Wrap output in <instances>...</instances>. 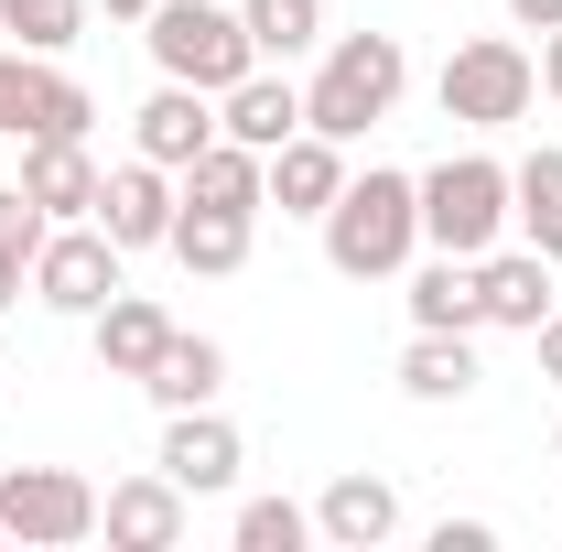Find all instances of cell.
<instances>
[{
	"label": "cell",
	"mask_w": 562,
	"mask_h": 552,
	"mask_svg": "<svg viewBox=\"0 0 562 552\" xmlns=\"http://www.w3.org/2000/svg\"><path fill=\"white\" fill-rule=\"evenodd\" d=\"M412 250H422V174H390V163L347 174V196L325 207V261L347 281H390L412 272Z\"/></svg>",
	"instance_id": "cell-1"
},
{
	"label": "cell",
	"mask_w": 562,
	"mask_h": 552,
	"mask_svg": "<svg viewBox=\"0 0 562 552\" xmlns=\"http://www.w3.org/2000/svg\"><path fill=\"white\" fill-rule=\"evenodd\" d=\"M401 87H412L401 33H336V44H325V66H314V87H303V131L368 141L390 109H401Z\"/></svg>",
	"instance_id": "cell-2"
},
{
	"label": "cell",
	"mask_w": 562,
	"mask_h": 552,
	"mask_svg": "<svg viewBox=\"0 0 562 552\" xmlns=\"http://www.w3.org/2000/svg\"><path fill=\"white\" fill-rule=\"evenodd\" d=\"M422 239L454 250V261H487L508 239V163L497 152H443L422 174Z\"/></svg>",
	"instance_id": "cell-3"
},
{
	"label": "cell",
	"mask_w": 562,
	"mask_h": 552,
	"mask_svg": "<svg viewBox=\"0 0 562 552\" xmlns=\"http://www.w3.org/2000/svg\"><path fill=\"white\" fill-rule=\"evenodd\" d=\"M140 22H151V33H140V44H151V66L184 76V87H206V98H227L238 76L260 66L249 22H238V11H216V0H151Z\"/></svg>",
	"instance_id": "cell-4"
},
{
	"label": "cell",
	"mask_w": 562,
	"mask_h": 552,
	"mask_svg": "<svg viewBox=\"0 0 562 552\" xmlns=\"http://www.w3.org/2000/svg\"><path fill=\"white\" fill-rule=\"evenodd\" d=\"M530 98H541V55L508 44V33H476V44L443 55V120H465V131H508V120H530Z\"/></svg>",
	"instance_id": "cell-5"
},
{
	"label": "cell",
	"mask_w": 562,
	"mask_h": 552,
	"mask_svg": "<svg viewBox=\"0 0 562 552\" xmlns=\"http://www.w3.org/2000/svg\"><path fill=\"white\" fill-rule=\"evenodd\" d=\"M98 531V487L76 466H0V542L22 552H76Z\"/></svg>",
	"instance_id": "cell-6"
},
{
	"label": "cell",
	"mask_w": 562,
	"mask_h": 552,
	"mask_svg": "<svg viewBox=\"0 0 562 552\" xmlns=\"http://www.w3.org/2000/svg\"><path fill=\"white\" fill-rule=\"evenodd\" d=\"M87 120H98V98L76 87L55 55H0V141H87Z\"/></svg>",
	"instance_id": "cell-7"
},
{
	"label": "cell",
	"mask_w": 562,
	"mask_h": 552,
	"mask_svg": "<svg viewBox=\"0 0 562 552\" xmlns=\"http://www.w3.org/2000/svg\"><path fill=\"white\" fill-rule=\"evenodd\" d=\"M120 239L98 228V217H66L44 250H33V303H55V314H98L109 292H120Z\"/></svg>",
	"instance_id": "cell-8"
},
{
	"label": "cell",
	"mask_w": 562,
	"mask_h": 552,
	"mask_svg": "<svg viewBox=\"0 0 562 552\" xmlns=\"http://www.w3.org/2000/svg\"><path fill=\"white\" fill-rule=\"evenodd\" d=\"M98 531H109L120 552H173L184 531H195V498L151 466V477H120L109 498H98Z\"/></svg>",
	"instance_id": "cell-9"
},
{
	"label": "cell",
	"mask_w": 562,
	"mask_h": 552,
	"mask_svg": "<svg viewBox=\"0 0 562 552\" xmlns=\"http://www.w3.org/2000/svg\"><path fill=\"white\" fill-rule=\"evenodd\" d=\"M131 131H140V163H162V174H184L195 152L216 141V98L206 87H184V76H162L151 98L131 109Z\"/></svg>",
	"instance_id": "cell-10"
},
{
	"label": "cell",
	"mask_w": 562,
	"mask_h": 552,
	"mask_svg": "<svg viewBox=\"0 0 562 552\" xmlns=\"http://www.w3.org/2000/svg\"><path fill=\"white\" fill-rule=\"evenodd\" d=\"M173 207H184V185H173L162 163H120V174L98 185V228H109L120 250H162V239H173Z\"/></svg>",
	"instance_id": "cell-11"
},
{
	"label": "cell",
	"mask_w": 562,
	"mask_h": 552,
	"mask_svg": "<svg viewBox=\"0 0 562 552\" xmlns=\"http://www.w3.org/2000/svg\"><path fill=\"white\" fill-rule=\"evenodd\" d=\"M151 466L184 487V498H216V487H238V422H216L206 401H195V412H173V422H162V455H151Z\"/></svg>",
	"instance_id": "cell-12"
},
{
	"label": "cell",
	"mask_w": 562,
	"mask_h": 552,
	"mask_svg": "<svg viewBox=\"0 0 562 552\" xmlns=\"http://www.w3.org/2000/svg\"><path fill=\"white\" fill-rule=\"evenodd\" d=\"M173 185H184V207H238V217H260V207H271V152H249V141L216 131Z\"/></svg>",
	"instance_id": "cell-13"
},
{
	"label": "cell",
	"mask_w": 562,
	"mask_h": 552,
	"mask_svg": "<svg viewBox=\"0 0 562 552\" xmlns=\"http://www.w3.org/2000/svg\"><path fill=\"white\" fill-rule=\"evenodd\" d=\"M347 196V141H325V131H292L271 152V207L281 217H325Z\"/></svg>",
	"instance_id": "cell-14"
},
{
	"label": "cell",
	"mask_w": 562,
	"mask_h": 552,
	"mask_svg": "<svg viewBox=\"0 0 562 552\" xmlns=\"http://www.w3.org/2000/svg\"><path fill=\"white\" fill-rule=\"evenodd\" d=\"M87 336H98V368H109V379H140V368L162 357V336H173V314H162L151 292H131V281H120V292L87 314Z\"/></svg>",
	"instance_id": "cell-15"
},
{
	"label": "cell",
	"mask_w": 562,
	"mask_h": 552,
	"mask_svg": "<svg viewBox=\"0 0 562 552\" xmlns=\"http://www.w3.org/2000/svg\"><path fill=\"white\" fill-rule=\"evenodd\" d=\"M216 131L249 141V152H281V141L303 131V87H292V76H271V66H249L227 98H216Z\"/></svg>",
	"instance_id": "cell-16"
},
{
	"label": "cell",
	"mask_w": 562,
	"mask_h": 552,
	"mask_svg": "<svg viewBox=\"0 0 562 552\" xmlns=\"http://www.w3.org/2000/svg\"><path fill=\"white\" fill-rule=\"evenodd\" d=\"M390 531H401V487L390 477H336L314 498V542H336V552H379Z\"/></svg>",
	"instance_id": "cell-17"
},
{
	"label": "cell",
	"mask_w": 562,
	"mask_h": 552,
	"mask_svg": "<svg viewBox=\"0 0 562 552\" xmlns=\"http://www.w3.org/2000/svg\"><path fill=\"white\" fill-rule=\"evenodd\" d=\"M98 185H109V174L87 163V141H22V196L55 217V228H66V217H98Z\"/></svg>",
	"instance_id": "cell-18"
},
{
	"label": "cell",
	"mask_w": 562,
	"mask_h": 552,
	"mask_svg": "<svg viewBox=\"0 0 562 552\" xmlns=\"http://www.w3.org/2000/svg\"><path fill=\"white\" fill-rule=\"evenodd\" d=\"M476 292H487V325H519V336H541V314H552V261L519 239V250H487L476 261Z\"/></svg>",
	"instance_id": "cell-19"
},
{
	"label": "cell",
	"mask_w": 562,
	"mask_h": 552,
	"mask_svg": "<svg viewBox=\"0 0 562 552\" xmlns=\"http://www.w3.org/2000/svg\"><path fill=\"white\" fill-rule=\"evenodd\" d=\"M412 325H422V336H476V325H487V292H476V261L432 250V261L412 272Z\"/></svg>",
	"instance_id": "cell-20"
},
{
	"label": "cell",
	"mask_w": 562,
	"mask_h": 552,
	"mask_svg": "<svg viewBox=\"0 0 562 552\" xmlns=\"http://www.w3.org/2000/svg\"><path fill=\"white\" fill-rule=\"evenodd\" d=\"M140 390H151L162 412H195V401H216V390H227V346H216V336H184V325H173V336H162V357L140 368Z\"/></svg>",
	"instance_id": "cell-21"
},
{
	"label": "cell",
	"mask_w": 562,
	"mask_h": 552,
	"mask_svg": "<svg viewBox=\"0 0 562 552\" xmlns=\"http://www.w3.org/2000/svg\"><path fill=\"white\" fill-rule=\"evenodd\" d=\"M508 228L562 272V152H552V141H541L530 163H508Z\"/></svg>",
	"instance_id": "cell-22"
},
{
	"label": "cell",
	"mask_w": 562,
	"mask_h": 552,
	"mask_svg": "<svg viewBox=\"0 0 562 552\" xmlns=\"http://www.w3.org/2000/svg\"><path fill=\"white\" fill-rule=\"evenodd\" d=\"M162 250H173V261H184V272H238V261H249V217L238 207H173V239H162Z\"/></svg>",
	"instance_id": "cell-23"
},
{
	"label": "cell",
	"mask_w": 562,
	"mask_h": 552,
	"mask_svg": "<svg viewBox=\"0 0 562 552\" xmlns=\"http://www.w3.org/2000/svg\"><path fill=\"white\" fill-rule=\"evenodd\" d=\"M401 390H412V401H465V390H476V336H422V325H412V346H401Z\"/></svg>",
	"instance_id": "cell-24"
},
{
	"label": "cell",
	"mask_w": 562,
	"mask_h": 552,
	"mask_svg": "<svg viewBox=\"0 0 562 552\" xmlns=\"http://www.w3.org/2000/svg\"><path fill=\"white\" fill-rule=\"evenodd\" d=\"M238 22H249L260 66H292V55L325 44V0H238Z\"/></svg>",
	"instance_id": "cell-25"
},
{
	"label": "cell",
	"mask_w": 562,
	"mask_h": 552,
	"mask_svg": "<svg viewBox=\"0 0 562 552\" xmlns=\"http://www.w3.org/2000/svg\"><path fill=\"white\" fill-rule=\"evenodd\" d=\"M0 33L22 55H66L76 33H87V0H0Z\"/></svg>",
	"instance_id": "cell-26"
},
{
	"label": "cell",
	"mask_w": 562,
	"mask_h": 552,
	"mask_svg": "<svg viewBox=\"0 0 562 552\" xmlns=\"http://www.w3.org/2000/svg\"><path fill=\"white\" fill-rule=\"evenodd\" d=\"M314 542V509H292V498H249L238 509V552H303Z\"/></svg>",
	"instance_id": "cell-27"
},
{
	"label": "cell",
	"mask_w": 562,
	"mask_h": 552,
	"mask_svg": "<svg viewBox=\"0 0 562 552\" xmlns=\"http://www.w3.org/2000/svg\"><path fill=\"white\" fill-rule=\"evenodd\" d=\"M44 239H55V217L33 207V196H22V185H0V250H22V261H33V250H44Z\"/></svg>",
	"instance_id": "cell-28"
},
{
	"label": "cell",
	"mask_w": 562,
	"mask_h": 552,
	"mask_svg": "<svg viewBox=\"0 0 562 552\" xmlns=\"http://www.w3.org/2000/svg\"><path fill=\"white\" fill-rule=\"evenodd\" d=\"M432 552H497V531H487V520H443V531H432Z\"/></svg>",
	"instance_id": "cell-29"
},
{
	"label": "cell",
	"mask_w": 562,
	"mask_h": 552,
	"mask_svg": "<svg viewBox=\"0 0 562 552\" xmlns=\"http://www.w3.org/2000/svg\"><path fill=\"white\" fill-rule=\"evenodd\" d=\"M22 292H33V261H22V250H0V314H11Z\"/></svg>",
	"instance_id": "cell-30"
},
{
	"label": "cell",
	"mask_w": 562,
	"mask_h": 552,
	"mask_svg": "<svg viewBox=\"0 0 562 552\" xmlns=\"http://www.w3.org/2000/svg\"><path fill=\"white\" fill-rule=\"evenodd\" d=\"M508 22L519 33H562V0H508Z\"/></svg>",
	"instance_id": "cell-31"
},
{
	"label": "cell",
	"mask_w": 562,
	"mask_h": 552,
	"mask_svg": "<svg viewBox=\"0 0 562 552\" xmlns=\"http://www.w3.org/2000/svg\"><path fill=\"white\" fill-rule=\"evenodd\" d=\"M541 98H562V33H541Z\"/></svg>",
	"instance_id": "cell-32"
},
{
	"label": "cell",
	"mask_w": 562,
	"mask_h": 552,
	"mask_svg": "<svg viewBox=\"0 0 562 552\" xmlns=\"http://www.w3.org/2000/svg\"><path fill=\"white\" fill-rule=\"evenodd\" d=\"M541 368H552V379H562V303H552V314H541Z\"/></svg>",
	"instance_id": "cell-33"
},
{
	"label": "cell",
	"mask_w": 562,
	"mask_h": 552,
	"mask_svg": "<svg viewBox=\"0 0 562 552\" xmlns=\"http://www.w3.org/2000/svg\"><path fill=\"white\" fill-rule=\"evenodd\" d=\"M98 11H109V22H140V11H151V0H98Z\"/></svg>",
	"instance_id": "cell-34"
},
{
	"label": "cell",
	"mask_w": 562,
	"mask_h": 552,
	"mask_svg": "<svg viewBox=\"0 0 562 552\" xmlns=\"http://www.w3.org/2000/svg\"><path fill=\"white\" fill-rule=\"evenodd\" d=\"M552 455H562V433H552Z\"/></svg>",
	"instance_id": "cell-35"
}]
</instances>
